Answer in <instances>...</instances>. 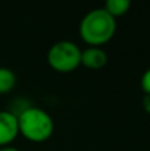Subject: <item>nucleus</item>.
I'll return each mask as SVG.
<instances>
[{"label": "nucleus", "mask_w": 150, "mask_h": 151, "mask_svg": "<svg viewBox=\"0 0 150 151\" xmlns=\"http://www.w3.org/2000/svg\"><path fill=\"white\" fill-rule=\"evenodd\" d=\"M0 151H19V150L12 146H4V147H0Z\"/></svg>", "instance_id": "9d476101"}, {"label": "nucleus", "mask_w": 150, "mask_h": 151, "mask_svg": "<svg viewBox=\"0 0 150 151\" xmlns=\"http://www.w3.org/2000/svg\"><path fill=\"white\" fill-rule=\"evenodd\" d=\"M142 106L145 109V111L150 114V94H145V97L142 99Z\"/></svg>", "instance_id": "1a4fd4ad"}, {"label": "nucleus", "mask_w": 150, "mask_h": 151, "mask_svg": "<svg viewBox=\"0 0 150 151\" xmlns=\"http://www.w3.org/2000/svg\"><path fill=\"white\" fill-rule=\"evenodd\" d=\"M19 135L17 115L11 111H0V147L9 146Z\"/></svg>", "instance_id": "20e7f679"}, {"label": "nucleus", "mask_w": 150, "mask_h": 151, "mask_svg": "<svg viewBox=\"0 0 150 151\" xmlns=\"http://www.w3.org/2000/svg\"><path fill=\"white\" fill-rule=\"evenodd\" d=\"M108 64V55L101 47H88L81 50V65L88 69H101Z\"/></svg>", "instance_id": "39448f33"}, {"label": "nucleus", "mask_w": 150, "mask_h": 151, "mask_svg": "<svg viewBox=\"0 0 150 151\" xmlns=\"http://www.w3.org/2000/svg\"><path fill=\"white\" fill-rule=\"evenodd\" d=\"M19 134L33 143H41L52 137L55 122L45 110L36 106L25 107L17 114Z\"/></svg>", "instance_id": "f03ea898"}, {"label": "nucleus", "mask_w": 150, "mask_h": 151, "mask_svg": "<svg viewBox=\"0 0 150 151\" xmlns=\"http://www.w3.org/2000/svg\"><path fill=\"white\" fill-rule=\"evenodd\" d=\"M16 85V74L12 69L0 66V94L9 93Z\"/></svg>", "instance_id": "423d86ee"}, {"label": "nucleus", "mask_w": 150, "mask_h": 151, "mask_svg": "<svg viewBox=\"0 0 150 151\" xmlns=\"http://www.w3.org/2000/svg\"><path fill=\"white\" fill-rule=\"evenodd\" d=\"M47 60L55 70L63 73L73 72L81 65V49L73 41L61 40L49 48Z\"/></svg>", "instance_id": "7ed1b4c3"}, {"label": "nucleus", "mask_w": 150, "mask_h": 151, "mask_svg": "<svg viewBox=\"0 0 150 151\" xmlns=\"http://www.w3.org/2000/svg\"><path fill=\"white\" fill-rule=\"evenodd\" d=\"M116 29V19L104 8H96L82 17L80 23V36L89 47H101L114 36Z\"/></svg>", "instance_id": "f257e3e1"}, {"label": "nucleus", "mask_w": 150, "mask_h": 151, "mask_svg": "<svg viewBox=\"0 0 150 151\" xmlns=\"http://www.w3.org/2000/svg\"><path fill=\"white\" fill-rule=\"evenodd\" d=\"M130 8V1L129 0H106L104 9L109 13L110 16H113L114 19L117 16H122L129 11Z\"/></svg>", "instance_id": "0eeeda50"}, {"label": "nucleus", "mask_w": 150, "mask_h": 151, "mask_svg": "<svg viewBox=\"0 0 150 151\" xmlns=\"http://www.w3.org/2000/svg\"><path fill=\"white\" fill-rule=\"evenodd\" d=\"M141 88L145 91V94H150V68L145 70V73L141 77Z\"/></svg>", "instance_id": "6e6552de"}]
</instances>
